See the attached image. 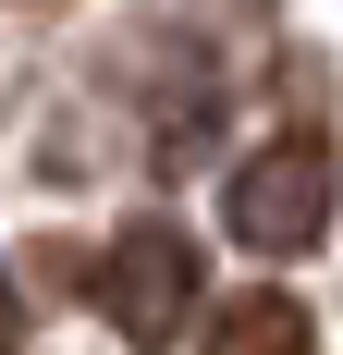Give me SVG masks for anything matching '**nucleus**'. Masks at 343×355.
Returning a JSON list of instances; mask_svg holds the SVG:
<instances>
[{
    "label": "nucleus",
    "instance_id": "nucleus-1",
    "mask_svg": "<svg viewBox=\"0 0 343 355\" xmlns=\"http://www.w3.org/2000/svg\"><path fill=\"white\" fill-rule=\"evenodd\" d=\"M331 196H343V159L331 135H307V123H282L270 147H245L233 184H221V220H233V245L245 257H294L331 233Z\"/></svg>",
    "mask_w": 343,
    "mask_h": 355
},
{
    "label": "nucleus",
    "instance_id": "nucleus-2",
    "mask_svg": "<svg viewBox=\"0 0 343 355\" xmlns=\"http://www.w3.org/2000/svg\"><path fill=\"white\" fill-rule=\"evenodd\" d=\"M86 294H99V319L123 331V343H172V331L196 319V245H184L172 220H135V233L86 270Z\"/></svg>",
    "mask_w": 343,
    "mask_h": 355
},
{
    "label": "nucleus",
    "instance_id": "nucleus-3",
    "mask_svg": "<svg viewBox=\"0 0 343 355\" xmlns=\"http://www.w3.org/2000/svg\"><path fill=\"white\" fill-rule=\"evenodd\" d=\"M208 355H319V331H307L294 294H233L208 319Z\"/></svg>",
    "mask_w": 343,
    "mask_h": 355
},
{
    "label": "nucleus",
    "instance_id": "nucleus-4",
    "mask_svg": "<svg viewBox=\"0 0 343 355\" xmlns=\"http://www.w3.org/2000/svg\"><path fill=\"white\" fill-rule=\"evenodd\" d=\"M0 355H25V294L0 282Z\"/></svg>",
    "mask_w": 343,
    "mask_h": 355
}]
</instances>
